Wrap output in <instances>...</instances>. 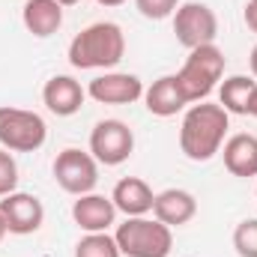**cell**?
Returning a JSON list of instances; mask_svg holds the SVG:
<instances>
[{
  "label": "cell",
  "instance_id": "cell-19",
  "mask_svg": "<svg viewBox=\"0 0 257 257\" xmlns=\"http://www.w3.org/2000/svg\"><path fill=\"white\" fill-rule=\"evenodd\" d=\"M75 257H120V248L117 239L108 233H87L75 245Z\"/></svg>",
  "mask_w": 257,
  "mask_h": 257
},
{
  "label": "cell",
  "instance_id": "cell-8",
  "mask_svg": "<svg viewBox=\"0 0 257 257\" xmlns=\"http://www.w3.org/2000/svg\"><path fill=\"white\" fill-rule=\"evenodd\" d=\"M135 150V135L123 120H99L90 132V153L99 165L117 168Z\"/></svg>",
  "mask_w": 257,
  "mask_h": 257
},
{
  "label": "cell",
  "instance_id": "cell-21",
  "mask_svg": "<svg viewBox=\"0 0 257 257\" xmlns=\"http://www.w3.org/2000/svg\"><path fill=\"white\" fill-rule=\"evenodd\" d=\"M15 186H18V162L12 159L9 150L0 147V197L12 194Z\"/></svg>",
  "mask_w": 257,
  "mask_h": 257
},
{
  "label": "cell",
  "instance_id": "cell-13",
  "mask_svg": "<svg viewBox=\"0 0 257 257\" xmlns=\"http://www.w3.org/2000/svg\"><path fill=\"white\" fill-rule=\"evenodd\" d=\"M144 102L147 111L153 117H174L177 111H183L186 105H192L177 81V75H162L159 81H153L150 90H144Z\"/></svg>",
  "mask_w": 257,
  "mask_h": 257
},
{
  "label": "cell",
  "instance_id": "cell-22",
  "mask_svg": "<svg viewBox=\"0 0 257 257\" xmlns=\"http://www.w3.org/2000/svg\"><path fill=\"white\" fill-rule=\"evenodd\" d=\"M135 6H138V12L144 18L162 21V18H168V15H174L180 9V0H135Z\"/></svg>",
  "mask_w": 257,
  "mask_h": 257
},
{
  "label": "cell",
  "instance_id": "cell-7",
  "mask_svg": "<svg viewBox=\"0 0 257 257\" xmlns=\"http://www.w3.org/2000/svg\"><path fill=\"white\" fill-rule=\"evenodd\" d=\"M174 33L183 48H200L212 45L218 36V18L206 3H180L174 12Z\"/></svg>",
  "mask_w": 257,
  "mask_h": 257
},
{
  "label": "cell",
  "instance_id": "cell-2",
  "mask_svg": "<svg viewBox=\"0 0 257 257\" xmlns=\"http://www.w3.org/2000/svg\"><path fill=\"white\" fill-rule=\"evenodd\" d=\"M126 54V36L114 21H96L69 42V63L75 69H111Z\"/></svg>",
  "mask_w": 257,
  "mask_h": 257
},
{
  "label": "cell",
  "instance_id": "cell-4",
  "mask_svg": "<svg viewBox=\"0 0 257 257\" xmlns=\"http://www.w3.org/2000/svg\"><path fill=\"white\" fill-rule=\"evenodd\" d=\"M221 75H224V51L212 42V45H200L189 51L183 69L177 72V81L189 102H200L215 90Z\"/></svg>",
  "mask_w": 257,
  "mask_h": 257
},
{
  "label": "cell",
  "instance_id": "cell-28",
  "mask_svg": "<svg viewBox=\"0 0 257 257\" xmlns=\"http://www.w3.org/2000/svg\"><path fill=\"white\" fill-rule=\"evenodd\" d=\"M57 3H60V6H75L78 0H57Z\"/></svg>",
  "mask_w": 257,
  "mask_h": 257
},
{
  "label": "cell",
  "instance_id": "cell-26",
  "mask_svg": "<svg viewBox=\"0 0 257 257\" xmlns=\"http://www.w3.org/2000/svg\"><path fill=\"white\" fill-rule=\"evenodd\" d=\"M99 6H120V3H126V0H96Z\"/></svg>",
  "mask_w": 257,
  "mask_h": 257
},
{
  "label": "cell",
  "instance_id": "cell-27",
  "mask_svg": "<svg viewBox=\"0 0 257 257\" xmlns=\"http://www.w3.org/2000/svg\"><path fill=\"white\" fill-rule=\"evenodd\" d=\"M6 233H9V230H6V218H3V212H0V239H3Z\"/></svg>",
  "mask_w": 257,
  "mask_h": 257
},
{
  "label": "cell",
  "instance_id": "cell-14",
  "mask_svg": "<svg viewBox=\"0 0 257 257\" xmlns=\"http://www.w3.org/2000/svg\"><path fill=\"white\" fill-rule=\"evenodd\" d=\"M153 212L162 224L168 227H180V224H189L197 212V200L192 192L186 189H165V192L156 194L153 200Z\"/></svg>",
  "mask_w": 257,
  "mask_h": 257
},
{
  "label": "cell",
  "instance_id": "cell-10",
  "mask_svg": "<svg viewBox=\"0 0 257 257\" xmlns=\"http://www.w3.org/2000/svg\"><path fill=\"white\" fill-rule=\"evenodd\" d=\"M87 96L99 105H132L144 96V81L128 72H105L90 81Z\"/></svg>",
  "mask_w": 257,
  "mask_h": 257
},
{
  "label": "cell",
  "instance_id": "cell-20",
  "mask_svg": "<svg viewBox=\"0 0 257 257\" xmlns=\"http://www.w3.org/2000/svg\"><path fill=\"white\" fill-rule=\"evenodd\" d=\"M233 248L239 257H257V218H245L233 230Z\"/></svg>",
  "mask_w": 257,
  "mask_h": 257
},
{
  "label": "cell",
  "instance_id": "cell-9",
  "mask_svg": "<svg viewBox=\"0 0 257 257\" xmlns=\"http://www.w3.org/2000/svg\"><path fill=\"white\" fill-rule=\"evenodd\" d=\"M0 212L6 218V230L9 233H18V236H27V233H36L45 221V206L36 194L27 192H12L0 200Z\"/></svg>",
  "mask_w": 257,
  "mask_h": 257
},
{
  "label": "cell",
  "instance_id": "cell-16",
  "mask_svg": "<svg viewBox=\"0 0 257 257\" xmlns=\"http://www.w3.org/2000/svg\"><path fill=\"white\" fill-rule=\"evenodd\" d=\"M21 18H24V27H27L33 36L48 39V36H54V33L60 30V24H63V6H60L57 0H27Z\"/></svg>",
  "mask_w": 257,
  "mask_h": 257
},
{
  "label": "cell",
  "instance_id": "cell-15",
  "mask_svg": "<svg viewBox=\"0 0 257 257\" xmlns=\"http://www.w3.org/2000/svg\"><path fill=\"white\" fill-rule=\"evenodd\" d=\"M111 200H114L117 212H126L128 218H138V215L153 212L156 194H153V189H150L141 177H123V180L114 186Z\"/></svg>",
  "mask_w": 257,
  "mask_h": 257
},
{
  "label": "cell",
  "instance_id": "cell-25",
  "mask_svg": "<svg viewBox=\"0 0 257 257\" xmlns=\"http://www.w3.org/2000/svg\"><path fill=\"white\" fill-rule=\"evenodd\" d=\"M248 66H251V75L257 78V45L251 48V57H248Z\"/></svg>",
  "mask_w": 257,
  "mask_h": 257
},
{
  "label": "cell",
  "instance_id": "cell-12",
  "mask_svg": "<svg viewBox=\"0 0 257 257\" xmlns=\"http://www.w3.org/2000/svg\"><path fill=\"white\" fill-rule=\"evenodd\" d=\"M84 96H87V90H84L72 75H54V78L42 87V102H45V108H48L51 114H57V117H72V114H78L81 105H84Z\"/></svg>",
  "mask_w": 257,
  "mask_h": 257
},
{
  "label": "cell",
  "instance_id": "cell-3",
  "mask_svg": "<svg viewBox=\"0 0 257 257\" xmlns=\"http://www.w3.org/2000/svg\"><path fill=\"white\" fill-rule=\"evenodd\" d=\"M120 254L126 257H168L174 248V233L168 224H162L159 218H126V224L117 227L114 233Z\"/></svg>",
  "mask_w": 257,
  "mask_h": 257
},
{
  "label": "cell",
  "instance_id": "cell-1",
  "mask_svg": "<svg viewBox=\"0 0 257 257\" xmlns=\"http://www.w3.org/2000/svg\"><path fill=\"white\" fill-rule=\"evenodd\" d=\"M227 123H230V114L221 105H209V102L192 105L180 126V150L186 153V159L209 162L215 153H221Z\"/></svg>",
  "mask_w": 257,
  "mask_h": 257
},
{
  "label": "cell",
  "instance_id": "cell-18",
  "mask_svg": "<svg viewBox=\"0 0 257 257\" xmlns=\"http://www.w3.org/2000/svg\"><path fill=\"white\" fill-rule=\"evenodd\" d=\"M257 81L245 78V75H233L221 84L218 90V105L227 111V114H248V99H251V90H254Z\"/></svg>",
  "mask_w": 257,
  "mask_h": 257
},
{
  "label": "cell",
  "instance_id": "cell-17",
  "mask_svg": "<svg viewBox=\"0 0 257 257\" xmlns=\"http://www.w3.org/2000/svg\"><path fill=\"white\" fill-rule=\"evenodd\" d=\"M224 168L233 177H257V138L254 135H233L224 141Z\"/></svg>",
  "mask_w": 257,
  "mask_h": 257
},
{
  "label": "cell",
  "instance_id": "cell-23",
  "mask_svg": "<svg viewBox=\"0 0 257 257\" xmlns=\"http://www.w3.org/2000/svg\"><path fill=\"white\" fill-rule=\"evenodd\" d=\"M242 21H245V27H248L251 33H257V0H248V3H245Z\"/></svg>",
  "mask_w": 257,
  "mask_h": 257
},
{
  "label": "cell",
  "instance_id": "cell-6",
  "mask_svg": "<svg viewBox=\"0 0 257 257\" xmlns=\"http://www.w3.org/2000/svg\"><path fill=\"white\" fill-rule=\"evenodd\" d=\"M54 180L63 192L75 194V197L90 194L99 183V162L93 159V153L69 147L63 153H57L54 159Z\"/></svg>",
  "mask_w": 257,
  "mask_h": 257
},
{
  "label": "cell",
  "instance_id": "cell-5",
  "mask_svg": "<svg viewBox=\"0 0 257 257\" xmlns=\"http://www.w3.org/2000/svg\"><path fill=\"white\" fill-rule=\"evenodd\" d=\"M48 138V126L36 111L0 108V147L9 153H36Z\"/></svg>",
  "mask_w": 257,
  "mask_h": 257
},
{
  "label": "cell",
  "instance_id": "cell-11",
  "mask_svg": "<svg viewBox=\"0 0 257 257\" xmlns=\"http://www.w3.org/2000/svg\"><path fill=\"white\" fill-rule=\"evenodd\" d=\"M72 218L87 233H105L114 224V218H117V206H114L111 197L90 192V194H81L72 203Z\"/></svg>",
  "mask_w": 257,
  "mask_h": 257
},
{
  "label": "cell",
  "instance_id": "cell-24",
  "mask_svg": "<svg viewBox=\"0 0 257 257\" xmlns=\"http://www.w3.org/2000/svg\"><path fill=\"white\" fill-rule=\"evenodd\" d=\"M248 114L257 117V84H254V90H251V99H248Z\"/></svg>",
  "mask_w": 257,
  "mask_h": 257
}]
</instances>
